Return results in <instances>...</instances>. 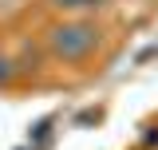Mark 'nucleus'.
Listing matches in <instances>:
<instances>
[{"label": "nucleus", "mask_w": 158, "mask_h": 150, "mask_svg": "<svg viewBox=\"0 0 158 150\" xmlns=\"http://www.w3.org/2000/svg\"><path fill=\"white\" fill-rule=\"evenodd\" d=\"M95 44H99V36L87 24H59V28H52V48L63 59H83Z\"/></svg>", "instance_id": "1"}, {"label": "nucleus", "mask_w": 158, "mask_h": 150, "mask_svg": "<svg viewBox=\"0 0 158 150\" xmlns=\"http://www.w3.org/2000/svg\"><path fill=\"white\" fill-rule=\"evenodd\" d=\"M56 8H67V12H79V8H99L103 0H52Z\"/></svg>", "instance_id": "2"}]
</instances>
